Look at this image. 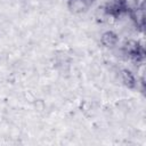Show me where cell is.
Wrapping results in <instances>:
<instances>
[{"mask_svg": "<svg viewBox=\"0 0 146 146\" xmlns=\"http://www.w3.org/2000/svg\"><path fill=\"white\" fill-rule=\"evenodd\" d=\"M92 2L94 0H67V8L74 15H82L90 8Z\"/></svg>", "mask_w": 146, "mask_h": 146, "instance_id": "1", "label": "cell"}, {"mask_svg": "<svg viewBox=\"0 0 146 146\" xmlns=\"http://www.w3.org/2000/svg\"><path fill=\"white\" fill-rule=\"evenodd\" d=\"M99 40H100V43L104 47L113 49V48L116 47V44L119 42V36L113 31H106V32H104V33L100 34Z\"/></svg>", "mask_w": 146, "mask_h": 146, "instance_id": "2", "label": "cell"}]
</instances>
